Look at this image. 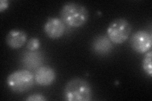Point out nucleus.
<instances>
[{
    "instance_id": "f8f14e48",
    "label": "nucleus",
    "mask_w": 152,
    "mask_h": 101,
    "mask_svg": "<svg viewBox=\"0 0 152 101\" xmlns=\"http://www.w3.org/2000/svg\"><path fill=\"white\" fill-rule=\"evenodd\" d=\"M26 100L27 101H44L46 99L41 94H34L28 96Z\"/></svg>"
},
{
    "instance_id": "7ed1b4c3",
    "label": "nucleus",
    "mask_w": 152,
    "mask_h": 101,
    "mask_svg": "<svg viewBox=\"0 0 152 101\" xmlns=\"http://www.w3.org/2000/svg\"><path fill=\"white\" fill-rule=\"evenodd\" d=\"M34 75L26 70H18L10 74L7 80L9 89L13 92L22 94L27 92L34 85Z\"/></svg>"
},
{
    "instance_id": "39448f33",
    "label": "nucleus",
    "mask_w": 152,
    "mask_h": 101,
    "mask_svg": "<svg viewBox=\"0 0 152 101\" xmlns=\"http://www.w3.org/2000/svg\"><path fill=\"white\" fill-rule=\"evenodd\" d=\"M129 43L133 50L142 54L151 49L152 37L148 31H138L132 33Z\"/></svg>"
},
{
    "instance_id": "f03ea898",
    "label": "nucleus",
    "mask_w": 152,
    "mask_h": 101,
    "mask_svg": "<svg viewBox=\"0 0 152 101\" xmlns=\"http://www.w3.org/2000/svg\"><path fill=\"white\" fill-rule=\"evenodd\" d=\"M92 96L91 85L86 80L80 78L71 79L64 89V97L67 101H89Z\"/></svg>"
},
{
    "instance_id": "6e6552de",
    "label": "nucleus",
    "mask_w": 152,
    "mask_h": 101,
    "mask_svg": "<svg viewBox=\"0 0 152 101\" xmlns=\"http://www.w3.org/2000/svg\"><path fill=\"white\" fill-rule=\"evenodd\" d=\"M27 33L21 30H12L8 32L6 42L12 49H18L25 44L27 41Z\"/></svg>"
},
{
    "instance_id": "f257e3e1",
    "label": "nucleus",
    "mask_w": 152,
    "mask_h": 101,
    "mask_svg": "<svg viewBox=\"0 0 152 101\" xmlns=\"http://www.w3.org/2000/svg\"><path fill=\"white\" fill-rule=\"evenodd\" d=\"M60 16L65 25L77 28L86 23L89 18V12L83 4L72 1L64 4L60 9Z\"/></svg>"
},
{
    "instance_id": "0eeeda50",
    "label": "nucleus",
    "mask_w": 152,
    "mask_h": 101,
    "mask_svg": "<svg viewBox=\"0 0 152 101\" xmlns=\"http://www.w3.org/2000/svg\"><path fill=\"white\" fill-rule=\"evenodd\" d=\"M36 82L41 86H48L53 83L56 78L55 70L50 66H41L34 75Z\"/></svg>"
},
{
    "instance_id": "ddd939ff",
    "label": "nucleus",
    "mask_w": 152,
    "mask_h": 101,
    "mask_svg": "<svg viewBox=\"0 0 152 101\" xmlns=\"http://www.w3.org/2000/svg\"><path fill=\"white\" fill-rule=\"evenodd\" d=\"M9 2L7 0H1L0 1V12H2L8 8Z\"/></svg>"
},
{
    "instance_id": "9d476101",
    "label": "nucleus",
    "mask_w": 152,
    "mask_h": 101,
    "mask_svg": "<svg viewBox=\"0 0 152 101\" xmlns=\"http://www.w3.org/2000/svg\"><path fill=\"white\" fill-rule=\"evenodd\" d=\"M151 57L152 52L151 50H149L146 52V54L142 61V67L143 70L146 72L147 75L150 76L152 75V66H151Z\"/></svg>"
},
{
    "instance_id": "9b49d317",
    "label": "nucleus",
    "mask_w": 152,
    "mask_h": 101,
    "mask_svg": "<svg viewBox=\"0 0 152 101\" xmlns=\"http://www.w3.org/2000/svg\"><path fill=\"white\" fill-rule=\"evenodd\" d=\"M40 47V42L37 38H32L27 43V48L29 51H36Z\"/></svg>"
},
{
    "instance_id": "1a4fd4ad",
    "label": "nucleus",
    "mask_w": 152,
    "mask_h": 101,
    "mask_svg": "<svg viewBox=\"0 0 152 101\" xmlns=\"http://www.w3.org/2000/svg\"><path fill=\"white\" fill-rule=\"evenodd\" d=\"M93 51L99 54H106L110 52L113 48L112 42L105 36H99L93 40L92 43Z\"/></svg>"
},
{
    "instance_id": "423d86ee",
    "label": "nucleus",
    "mask_w": 152,
    "mask_h": 101,
    "mask_svg": "<svg viewBox=\"0 0 152 101\" xmlns=\"http://www.w3.org/2000/svg\"><path fill=\"white\" fill-rule=\"evenodd\" d=\"M44 30L46 35L51 39H58L64 35L65 24L60 18L51 17L45 23Z\"/></svg>"
},
{
    "instance_id": "20e7f679",
    "label": "nucleus",
    "mask_w": 152,
    "mask_h": 101,
    "mask_svg": "<svg viewBox=\"0 0 152 101\" xmlns=\"http://www.w3.org/2000/svg\"><path fill=\"white\" fill-rule=\"evenodd\" d=\"M132 31L131 23L126 19L118 18L113 20L107 28V36L112 43L120 44L125 42Z\"/></svg>"
}]
</instances>
